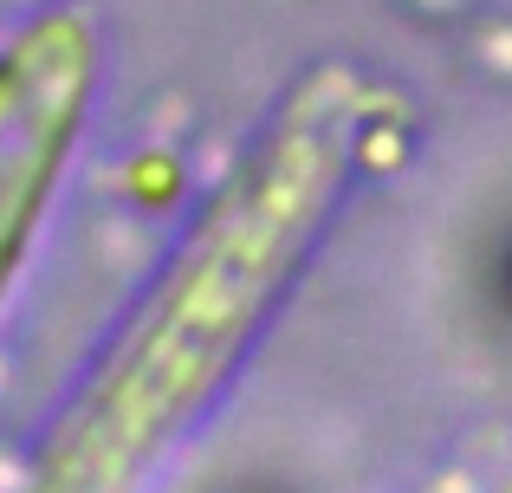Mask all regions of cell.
I'll use <instances>...</instances> for the list:
<instances>
[{
    "instance_id": "1",
    "label": "cell",
    "mask_w": 512,
    "mask_h": 493,
    "mask_svg": "<svg viewBox=\"0 0 512 493\" xmlns=\"http://www.w3.org/2000/svg\"><path fill=\"white\" fill-rule=\"evenodd\" d=\"M500 292H506V318H512V234H506V260H500Z\"/></svg>"
}]
</instances>
